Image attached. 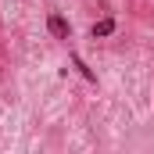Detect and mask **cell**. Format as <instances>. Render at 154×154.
I'll use <instances>...</instances> for the list:
<instances>
[{
  "label": "cell",
  "instance_id": "3957f363",
  "mask_svg": "<svg viewBox=\"0 0 154 154\" xmlns=\"http://www.w3.org/2000/svg\"><path fill=\"white\" fill-rule=\"evenodd\" d=\"M72 65H75V68H79V75L86 79V82H97V75H93V68H86V61H82L79 54H72Z\"/></svg>",
  "mask_w": 154,
  "mask_h": 154
},
{
  "label": "cell",
  "instance_id": "7a4b0ae2",
  "mask_svg": "<svg viewBox=\"0 0 154 154\" xmlns=\"http://www.w3.org/2000/svg\"><path fill=\"white\" fill-rule=\"evenodd\" d=\"M111 32H115V18H100L93 25V39H104V36H111Z\"/></svg>",
  "mask_w": 154,
  "mask_h": 154
},
{
  "label": "cell",
  "instance_id": "6da1fadb",
  "mask_svg": "<svg viewBox=\"0 0 154 154\" xmlns=\"http://www.w3.org/2000/svg\"><path fill=\"white\" fill-rule=\"evenodd\" d=\"M47 29H50V36H54V39H68V32H72L68 22H65L61 14H50V18H47Z\"/></svg>",
  "mask_w": 154,
  "mask_h": 154
}]
</instances>
